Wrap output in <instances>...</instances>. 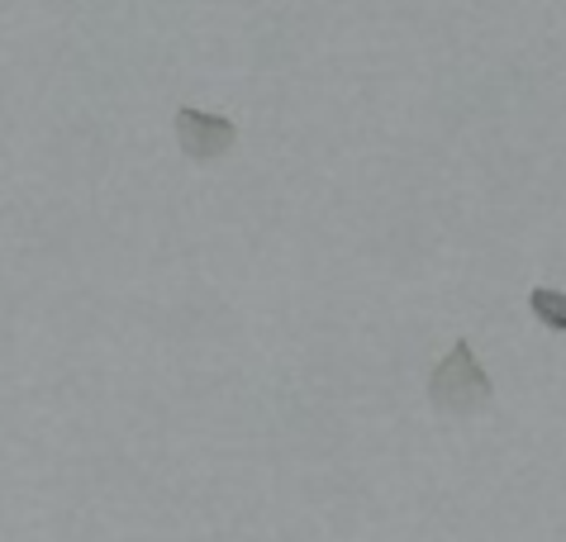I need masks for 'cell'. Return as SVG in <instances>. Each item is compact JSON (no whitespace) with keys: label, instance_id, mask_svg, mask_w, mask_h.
<instances>
[{"label":"cell","instance_id":"1","mask_svg":"<svg viewBox=\"0 0 566 542\" xmlns=\"http://www.w3.org/2000/svg\"><path fill=\"white\" fill-rule=\"evenodd\" d=\"M495 395L491 386V376H485V366L476 362V353H471V343L458 338L443 353V362L433 366V376H429V400L433 409H443V414H476L485 400Z\"/></svg>","mask_w":566,"mask_h":542},{"label":"cell","instance_id":"3","mask_svg":"<svg viewBox=\"0 0 566 542\" xmlns=\"http://www.w3.org/2000/svg\"><path fill=\"white\" fill-rule=\"evenodd\" d=\"M528 310L543 329L566 333V291H553V285H533L528 291Z\"/></svg>","mask_w":566,"mask_h":542},{"label":"cell","instance_id":"2","mask_svg":"<svg viewBox=\"0 0 566 542\" xmlns=\"http://www.w3.org/2000/svg\"><path fill=\"white\" fill-rule=\"evenodd\" d=\"M233 143H239L233 119L210 115V110H196V105L177 110V148L191 157V163H214V157H224Z\"/></svg>","mask_w":566,"mask_h":542}]
</instances>
